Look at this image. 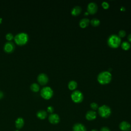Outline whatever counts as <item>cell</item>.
I'll return each instance as SVG.
<instances>
[{
  "label": "cell",
  "instance_id": "1",
  "mask_svg": "<svg viewBox=\"0 0 131 131\" xmlns=\"http://www.w3.org/2000/svg\"><path fill=\"white\" fill-rule=\"evenodd\" d=\"M112 75L108 71H103L99 73L97 76V80L101 85L110 83L112 80Z\"/></svg>",
  "mask_w": 131,
  "mask_h": 131
},
{
  "label": "cell",
  "instance_id": "2",
  "mask_svg": "<svg viewBox=\"0 0 131 131\" xmlns=\"http://www.w3.org/2000/svg\"><path fill=\"white\" fill-rule=\"evenodd\" d=\"M108 45L113 48H118L121 44V38L117 34H111L108 39Z\"/></svg>",
  "mask_w": 131,
  "mask_h": 131
},
{
  "label": "cell",
  "instance_id": "3",
  "mask_svg": "<svg viewBox=\"0 0 131 131\" xmlns=\"http://www.w3.org/2000/svg\"><path fill=\"white\" fill-rule=\"evenodd\" d=\"M16 44L20 46H23L27 44L29 40V35L25 32H20L14 38Z\"/></svg>",
  "mask_w": 131,
  "mask_h": 131
},
{
  "label": "cell",
  "instance_id": "4",
  "mask_svg": "<svg viewBox=\"0 0 131 131\" xmlns=\"http://www.w3.org/2000/svg\"><path fill=\"white\" fill-rule=\"evenodd\" d=\"M112 113L111 108L107 105L104 104L98 108V113L102 118L109 117Z\"/></svg>",
  "mask_w": 131,
  "mask_h": 131
},
{
  "label": "cell",
  "instance_id": "5",
  "mask_svg": "<svg viewBox=\"0 0 131 131\" xmlns=\"http://www.w3.org/2000/svg\"><path fill=\"white\" fill-rule=\"evenodd\" d=\"M41 95L45 99H49L53 95V91L50 87H45L41 91Z\"/></svg>",
  "mask_w": 131,
  "mask_h": 131
},
{
  "label": "cell",
  "instance_id": "6",
  "mask_svg": "<svg viewBox=\"0 0 131 131\" xmlns=\"http://www.w3.org/2000/svg\"><path fill=\"white\" fill-rule=\"evenodd\" d=\"M71 97L74 102L80 103L82 102L84 99V95L81 91L79 90H75L72 93Z\"/></svg>",
  "mask_w": 131,
  "mask_h": 131
},
{
  "label": "cell",
  "instance_id": "7",
  "mask_svg": "<svg viewBox=\"0 0 131 131\" xmlns=\"http://www.w3.org/2000/svg\"><path fill=\"white\" fill-rule=\"evenodd\" d=\"M37 80L40 85H45L48 83L49 81V78L46 74L42 73L39 74L38 76Z\"/></svg>",
  "mask_w": 131,
  "mask_h": 131
},
{
  "label": "cell",
  "instance_id": "8",
  "mask_svg": "<svg viewBox=\"0 0 131 131\" xmlns=\"http://www.w3.org/2000/svg\"><path fill=\"white\" fill-rule=\"evenodd\" d=\"M15 49V44L11 41L7 42L4 46V50L8 53H12Z\"/></svg>",
  "mask_w": 131,
  "mask_h": 131
},
{
  "label": "cell",
  "instance_id": "9",
  "mask_svg": "<svg viewBox=\"0 0 131 131\" xmlns=\"http://www.w3.org/2000/svg\"><path fill=\"white\" fill-rule=\"evenodd\" d=\"M98 10V6L95 2H90L87 6V10L89 14L93 15L95 14Z\"/></svg>",
  "mask_w": 131,
  "mask_h": 131
},
{
  "label": "cell",
  "instance_id": "10",
  "mask_svg": "<svg viewBox=\"0 0 131 131\" xmlns=\"http://www.w3.org/2000/svg\"><path fill=\"white\" fill-rule=\"evenodd\" d=\"M49 122L53 124H57L59 121H60V118L59 116L57 114H51L48 118Z\"/></svg>",
  "mask_w": 131,
  "mask_h": 131
},
{
  "label": "cell",
  "instance_id": "11",
  "mask_svg": "<svg viewBox=\"0 0 131 131\" xmlns=\"http://www.w3.org/2000/svg\"><path fill=\"white\" fill-rule=\"evenodd\" d=\"M97 116L96 113L94 111L90 110L88 111L86 114V118L88 120L91 121L96 119Z\"/></svg>",
  "mask_w": 131,
  "mask_h": 131
},
{
  "label": "cell",
  "instance_id": "12",
  "mask_svg": "<svg viewBox=\"0 0 131 131\" xmlns=\"http://www.w3.org/2000/svg\"><path fill=\"white\" fill-rule=\"evenodd\" d=\"M130 127V124L125 121L121 122L119 124V128L122 131H128Z\"/></svg>",
  "mask_w": 131,
  "mask_h": 131
},
{
  "label": "cell",
  "instance_id": "13",
  "mask_svg": "<svg viewBox=\"0 0 131 131\" xmlns=\"http://www.w3.org/2000/svg\"><path fill=\"white\" fill-rule=\"evenodd\" d=\"M73 131H87V129L84 124L78 123L74 125Z\"/></svg>",
  "mask_w": 131,
  "mask_h": 131
},
{
  "label": "cell",
  "instance_id": "14",
  "mask_svg": "<svg viewBox=\"0 0 131 131\" xmlns=\"http://www.w3.org/2000/svg\"><path fill=\"white\" fill-rule=\"evenodd\" d=\"M90 23V20L88 18H85L80 20L79 22V25L81 28H84L87 27L89 25Z\"/></svg>",
  "mask_w": 131,
  "mask_h": 131
},
{
  "label": "cell",
  "instance_id": "15",
  "mask_svg": "<svg viewBox=\"0 0 131 131\" xmlns=\"http://www.w3.org/2000/svg\"><path fill=\"white\" fill-rule=\"evenodd\" d=\"M82 11V8L79 6H74L71 10V14L74 16H77L79 15Z\"/></svg>",
  "mask_w": 131,
  "mask_h": 131
},
{
  "label": "cell",
  "instance_id": "16",
  "mask_svg": "<svg viewBox=\"0 0 131 131\" xmlns=\"http://www.w3.org/2000/svg\"><path fill=\"white\" fill-rule=\"evenodd\" d=\"M15 124L16 127L18 129H21V128H22L24 124V120L23 118L22 117L18 118L16 121Z\"/></svg>",
  "mask_w": 131,
  "mask_h": 131
},
{
  "label": "cell",
  "instance_id": "17",
  "mask_svg": "<svg viewBox=\"0 0 131 131\" xmlns=\"http://www.w3.org/2000/svg\"><path fill=\"white\" fill-rule=\"evenodd\" d=\"M37 116L40 119H44L47 116V113L45 110H40L37 112Z\"/></svg>",
  "mask_w": 131,
  "mask_h": 131
},
{
  "label": "cell",
  "instance_id": "18",
  "mask_svg": "<svg viewBox=\"0 0 131 131\" xmlns=\"http://www.w3.org/2000/svg\"><path fill=\"white\" fill-rule=\"evenodd\" d=\"M68 87L70 90H74L77 87V83L75 80H71L69 82Z\"/></svg>",
  "mask_w": 131,
  "mask_h": 131
},
{
  "label": "cell",
  "instance_id": "19",
  "mask_svg": "<svg viewBox=\"0 0 131 131\" xmlns=\"http://www.w3.org/2000/svg\"><path fill=\"white\" fill-rule=\"evenodd\" d=\"M121 47L124 50H128L130 47V44L128 42L124 41L121 44Z\"/></svg>",
  "mask_w": 131,
  "mask_h": 131
},
{
  "label": "cell",
  "instance_id": "20",
  "mask_svg": "<svg viewBox=\"0 0 131 131\" xmlns=\"http://www.w3.org/2000/svg\"><path fill=\"white\" fill-rule=\"evenodd\" d=\"M40 86L37 83H33L30 86V89L33 92H37L40 90Z\"/></svg>",
  "mask_w": 131,
  "mask_h": 131
},
{
  "label": "cell",
  "instance_id": "21",
  "mask_svg": "<svg viewBox=\"0 0 131 131\" xmlns=\"http://www.w3.org/2000/svg\"><path fill=\"white\" fill-rule=\"evenodd\" d=\"M90 23L93 26H98L99 25L100 22V20L97 18H93L90 21Z\"/></svg>",
  "mask_w": 131,
  "mask_h": 131
},
{
  "label": "cell",
  "instance_id": "22",
  "mask_svg": "<svg viewBox=\"0 0 131 131\" xmlns=\"http://www.w3.org/2000/svg\"><path fill=\"white\" fill-rule=\"evenodd\" d=\"M6 39L8 41H11L14 39V35L11 33H8L6 35Z\"/></svg>",
  "mask_w": 131,
  "mask_h": 131
},
{
  "label": "cell",
  "instance_id": "23",
  "mask_svg": "<svg viewBox=\"0 0 131 131\" xmlns=\"http://www.w3.org/2000/svg\"><path fill=\"white\" fill-rule=\"evenodd\" d=\"M126 35V32L124 30H120L119 32H118V36L121 38H123Z\"/></svg>",
  "mask_w": 131,
  "mask_h": 131
},
{
  "label": "cell",
  "instance_id": "24",
  "mask_svg": "<svg viewBox=\"0 0 131 131\" xmlns=\"http://www.w3.org/2000/svg\"><path fill=\"white\" fill-rule=\"evenodd\" d=\"M90 106L93 110H96L98 109V105L95 102H92L90 104Z\"/></svg>",
  "mask_w": 131,
  "mask_h": 131
},
{
  "label": "cell",
  "instance_id": "25",
  "mask_svg": "<svg viewBox=\"0 0 131 131\" xmlns=\"http://www.w3.org/2000/svg\"><path fill=\"white\" fill-rule=\"evenodd\" d=\"M101 5H102V7L104 9H108L109 7V3L107 2H105V1L103 2L102 3Z\"/></svg>",
  "mask_w": 131,
  "mask_h": 131
},
{
  "label": "cell",
  "instance_id": "26",
  "mask_svg": "<svg viewBox=\"0 0 131 131\" xmlns=\"http://www.w3.org/2000/svg\"><path fill=\"white\" fill-rule=\"evenodd\" d=\"M53 111H54V108H53V107L52 106H49L47 108V112H48L52 114Z\"/></svg>",
  "mask_w": 131,
  "mask_h": 131
},
{
  "label": "cell",
  "instance_id": "27",
  "mask_svg": "<svg viewBox=\"0 0 131 131\" xmlns=\"http://www.w3.org/2000/svg\"><path fill=\"white\" fill-rule=\"evenodd\" d=\"M100 131H110V130L108 127L104 126L101 128Z\"/></svg>",
  "mask_w": 131,
  "mask_h": 131
},
{
  "label": "cell",
  "instance_id": "28",
  "mask_svg": "<svg viewBox=\"0 0 131 131\" xmlns=\"http://www.w3.org/2000/svg\"><path fill=\"white\" fill-rule=\"evenodd\" d=\"M4 96V94L3 93V92L1 91H0V99H2Z\"/></svg>",
  "mask_w": 131,
  "mask_h": 131
},
{
  "label": "cell",
  "instance_id": "29",
  "mask_svg": "<svg viewBox=\"0 0 131 131\" xmlns=\"http://www.w3.org/2000/svg\"><path fill=\"white\" fill-rule=\"evenodd\" d=\"M127 40H128L129 42H131V33H130V34L128 35V37H127Z\"/></svg>",
  "mask_w": 131,
  "mask_h": 131
},
{
  "label": "cell",
  "instance_id": "30",
  "mask_svg": "<svg viewBox=\"0 0 131 131\" xmlns=\"http://www.w3.org/2000/svg\"><path fill=\"white\" fill-rule=\"evenodd\" d=\"M2 18H0V24L2 23Z\"/></svg>",
  "mask_w": 131,
  "mask_h": 131
},
{
  "label": "cell",
  "instance_id": "31",
  "mask_svg": "<svg viewBox=\"0 0 131 131\" xmlns=\"http://www.w3.org/2000/svg\"><path fill=\"white\" fill-rule=\"evenodd\" d=\"M88 14H89L88 12H85V15H88Z\"/></svg>",
  "mask_w": 131,
  "mask_h": 131
},
{
  "label": "cell",
  "instance_id": "32",
  "mask_svg": "<svg viewBox=\"0 0 131 131\" xmlns=\"http://www.w3.org/2000/svg\"><path fill=\"white\" fill-rule=\"evenodd\" d=\"M91 131H98V130H96V129H92Z\"/></svg>",
  "mask_w": 131,
  "mask_h": 131
},
{
  "label": "cell",
  "instance_id": "33",
  "mask_svg": "<svg viewBox=\"0 0 131 131\" xmlns=\"http://www.w3.org/2000/svg\"><path fill=\"white\" fill-rule=\"evenodd\" d=\"M16 131H19V130H16Z\"/></svg>",
  "mask_w": 131,
  "mask_h": 131
}]
</instances>
